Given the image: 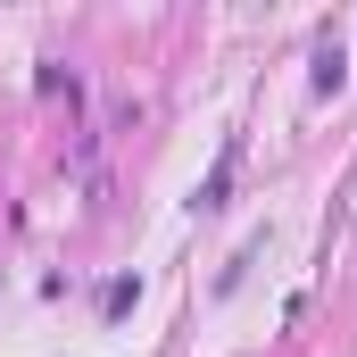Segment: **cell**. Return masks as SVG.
Here are the masks:
<instances>
[{"mask_svg":"<svg viewBox=\"0 0 357 357\" xmlns=\"http://www.w3.org/2000/svg\"><path fill=\"white\" fill-rule=\"evenodd\" d=\"M233 167H241V142H233V150H225V158H216V175L199 183V199H191V208H199V216H216V208H225V199H233Z\"/></svg>","mask_w":357,"mask_h":357,"instance_id":"6da1fadb","label":"cell"},{"mask_svg":"<svg viewBox=\"0 0 357 357\" xmlns=\"http://www.w3.org/2000/svg\"><path fill=\"white\" fill-rule=\"evenodd\" d=\"M341 75H349V67H341V50L324 42V50H316V91H341Z\"/></svg>","mask_w":357,"mask_h":357,"instance_id":"7a4b0ae2","label":"cell"},{"mask_svg":"<svg viewBox=\"0 0 357 357\" xmlns=\"http://www.w3.org/2000/svg\"><path fill=\"white\" fill-rule=\"evenodd\" d=\"M133 291H142V282H133V274H116V282L100 291V307H108V316H125V307H133Z\"/></svg>","mask_w":357,"mask_h":357,"instance_id":"3957f363","label":"cell"}]
</instances>
